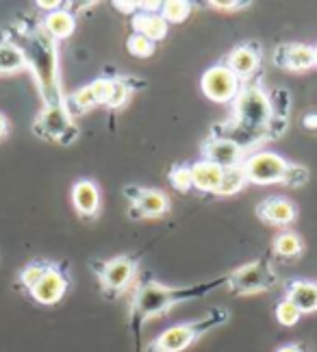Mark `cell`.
<instances>
[{
    "label": "cell",
    "instance_id": "6da1fadb",
    "mask_svg": "<svg viewBox=\"0 0 317 352\" xmlns=\"http://www.w3.org/2000/svg\"><path fill=\"white\" fill-rule=\"evenodd\" d=\"M26 63L33 70L37 78V87L41 98H44V107H61L65 104V96L61 89L59 80V61H57V46L52 39L41 31H33L26 39L24 46Z\"/></svg>",
    "mask_w": 317,
    "mask_h": 352
},
{
    "label": "cell",
    "instance_id": "7a4b0ae2",
    "mask_svg": "<svg viewBox=\"0 0 317 352\" xmlns=\"http://www.w3.org/2000/svg\"><path fill=\"white\" fill-rule=\"evenodd\" d=\"M226 278H217L213 283H202L196 287H168L161 285V283L148 280L135 292V300H133V324L135 329H140L142 324L150 318L163 316L172 305L176 302H187L194 300V298H202L215 287L224 285Z\"/></svg>",
    "mask_w": 317,
    "mask_h": 352
},
{
    "label": "cell",
    "instance_id": "3957f363",
    "mask_svg": "<svg viewBox=\"0 0 317 352\" xmlns=\"http://www.w3.org/2000/svg\"><path fill=\"white\" fill-rule=\"evenodd\" d=\"M226 320H228V314L224 309H213L211 314H206L204 318L196 322L176 324V327L165 329L157 340L148 346L146 352H183L194 342H198L204 333H209L211 329L219 327V324Z\"/></svg>",
    "mask_w": 317,
    "mask_h": 352
},
{
    "label": "cell",
    "instance_id": "277c9868",
    "mask_svg": "<svg viewBox=\"0 0 317 352\" xmlns=\"http://www.w3.org/2000/svg\"><path fill=\"white\" fill-rule=\"evenodd\" d=\"M232 111H235V124L248 133L265 131L267 122L272 120L270 98L259 85L241 87L239 96L232 102Z\"/></svg>",
    "mask_w": 317,
    "mask_h": 352
},
{
    "label": "cell",
    "instance_id": "5b68a950",
    "mask_svg": "<svg viewBox=\"0 0 317 352\" xmlns=\"http://www.w3.org/2000/svg\"><path fill=\"white\" fill-rule=\"evenodd\" d=\"M226 285L237 296L261 294V292H267L276 285V272H274V267L265 259L252 261V263H245V265L237 267L235 272L226 278Z\"/></svg>",
    "mask_w": 317,
    "mask_h": 352
},
{
    "label": "cell",
    "instance_id": "8992f818",
    "mask_svg": "<svg viewBox=\"0 0 317 352\" xmlns=\"http://www.w3.org/2000/svg\"><path fill=\"white\" fill-rule=\"evenodd\" d=\"M287 166L289 161L283 155L272 151H254L250 155H245L241 164L248 183H256V185L283 183Z\"/></svg>",
    "mask_w": 317,
    "mask_h": 352
},
{
    "label": "cell",
    "instance_id": "52a82bcc",
    "mask_svg": "<svg viewBox=\"0 0 317 352\" xmlns=\"http://www.w3.org/2000/svg\"><path fill=\"white\" fill-rule=\"evenodd\" d=\"M241 80L232 74L224 63L211 65L200 78V89L209 100L226 104V102H235V98L241 91Z\"/></svg>",
    "mask_w": 317,
    "mask_h": 352
},
{
    "label": "cell",
    "instance_id": "ba28073f",
    "mask_svg": "<svg viewBox=\"0 0 317 352\" xmlns=\"http://www.w3.org/2000/svg\"><path fill=\"white\" fill-rule=\"evenodd\" d=\"M113 89V78H96L94 83L78 87L70 98H65L67 111H89L96 104H107Z\"/></svg>",
    "mask_w": 317,
    "mask_h": 352
},
{
    "label": "cell",
    "instance_id": "9c48e42d",
    "mask_svg": "<svg viewBox=\"0 0 317 352\" xmlns=\"http://www.w3.org/2000/svg\"><path fill=\"white\" fill-rule=\"evenodd\" d=\"M202 155H204L202 159L226 170V168H235L243 164L245 148L230 138H211L202 146Z\"/></svg>",
    "mask_w": 317,
    "mask_h": 352
},
{
    "label": "cell",
    "instance_id": "30bf717a",
    "mask_svg": "<svg viewBox=\"0 0 317 352\" xmlns=\"http://www.w3.org/2000/svg\"><path fill=\"white\" fill-rule=\"evenodd\" d=\"M67 285H70V280H67V276L61 272V270H57L54 265H50L46 270V274L41 276L37 280V285L31 289V296L33 300L44 305V307H50V305H57L61 298L65 296L67 292Z\"/></svg>",
    "mask_w": 317,
    "mask_h": 352
},
{
    "label": "cell",
    "instance_id": "8fae6325",
    "mask_svg": "<svg viewBox=\"0 0 317 352\" xmlns=\"http://www.w3.org/2000/svg\"><path fill=\"white\" fill-rule=\"evenodd\" d=\"M74 126L72 122V113L67 111V107H44V111L39 113L37 122H35V131L46 140H54L59 142L65 131Z\"/></svg>",
    "mask_w": 317,
    "mask_h": 352
},
{
    "label": "cell",
    "instance_id": "7c38bea8",
    "mask_svg": "<svg viewBox=\"0 0 317 352\" xmlns=\"http://www.w3.org/2000/svg\"><path fill=\"white\" fill-rule=\"evenodd\" d=\"M135 272H137V267L131 256H116V259L107 261L102 265L100 280H102L105 289L118 294L131 285V280L135 278Z\"/></svg>",
    "mask_w": 317,
    "mask_h": 352
},
{
    "label": "cell",
    "instance_id": "4fadbf2b",
    "mask_svg": "<svg viewBox=\"0 0 317 352\" xmlns=\"http://www.w3.org/2000/svg\"><path fill=\"white\" fill-rule=\"evenodd\" d=\"M170 211V198L161 189H142L131 200L133 218H161Z\"/></svg>",
    "mask_w": 317,
    "mask_h": 352
},
{
    "label": "cell",
    "instance_id": "5bb4252c",
    "mask_svg": "<svg viewBox=\"0 0 317 352\" xmlns=\"http://www.w3.org/2000/svg\"><path fill=\"white\" fill-rule=\"evenodd\" d=\"M72 205L80 218H96L100 211V189L94 181L83 179L72 187Z\"/></svg>",
    "mask_w": 317,
    "mask_h": 352
},
{
    "label": "cell",
    "instance_id": "9a60e30c",
    "mask_svg": "<svg viewBox=\"0 0 317 352\" xmlns=\"http://www.w3.org/2000/svg\"><path fill=\"white\" fill-rule=\"evenodd\" d=\"M224 65L235 74L239 80L250 78L261 65V52L256 46L248 44V46H237L235 50L228 52V57L224 59Z\"/></svg>",
    "mask_w": 317,
    "mask_h": 352
},
{
    "label": "cell",
    "instance_id": "2e32d148",
    "mask_svg": "<svg viewBox=\"0 0 317 352\" xmlns=\"http://www.w3.org/2000/svg\"><path fill=\"white\" fill-rule=\"evenodd\" d=\"M256 213H259V218L265 220L267 224L289 226L296 220V205L289 198L272 196V198L261 202V205L256 207Z\"/></svg>",
    "mask_w": 317,
    "mask_h": 352
},
{
    "label": "cell",
    "instance_id": "e0dca14e",
    "mask_svg": "<svg viewBox=\"0 0 317 352\" xmlns=\"http://www.w3.org/2000/svg\"><path fill=\"white\" fill-rule=\"evenodd\" d=\"M189 170H191V181H194V187L198 192H204V194L219 192L222 179H224V168H219L206 159H200L194 166H189Z\"/></svg>",
    "mask_w": 317,
    "mask_h": 352
},
{
    "label": "cell",
    "instance_id": "ac0fdd59",
    "mask_svg": "<svg viewBox=\"0 0 317 352\" xmlns=\"http://www.w3.org/2000/svg\"><path fill=\"white\" fill-rule=\"evenodd\" d=\"M276 63L294 72H305L315 67V52L313 46L307 44H289L276 50Z\"/></svg>",
    "mask_w": 317,
    "mask_h": 352
},
{
    "label": "cell",
    "instance_id": "d6986e66",
    "mask_svg": "<svg viewBox=\"0 0 317 352\" xmlns=\"http://www.w3.org/2000/svg\"><path fill=\"white\" fill-rule=\"evenodd\" d=\"M298 309H300V314L305 316V314H315L317 311V283L313 280H305V278H300V280H292L287 285V296Z\"/></svg>",
    "mask_w": 317,
    "mask_h": 352
},
{
    "label": "cell",
    "instance_id": "ffe728a7",
    "mask_svg": "<svg viewBox=\"0 0 317 352\" xmlns=\"http://www.w3.org/2000/svg\"><path fill=\"white\" fill-rule=\"evenodd\" d=\"M74 29H76V20H74L72 13L65 11V9L48 13V16L44 18V22H41V31H44L52 42L72 37Z\"/></svg>",
    "mask_w": 317,
    "mask_h": 352
},
{
    "label": "cell",
    "instance_id": "44dd1931",
    "mask_svg": "<svg viewBox=\"0 0 317 352\" xmlns=\"http://www.w3.org/2000/svg\"><path fill=\"white\" fill-rule=\"evenodd\" d=\"M133 29L135 33H140L144 37H148L150 42H159L165 35H168V22L163 20L161 13H155V11H142L137 13L133 18Z\"/></svg>",
    "mask_w": 317,
    "mask_h": 352
},
{
    "label": "cell",
    "instance_id": "7402d4cb",
    "mask_svg": "<svg viewBox=\"0 0 317 352\" xmlns=\"http://www.w3.org/2000/svg\"><path fill=\"white\" fill-rule=\"evenodd\" d=\"M26 65L29 63H26L24 48L9 42H0V74H13Z\"/></svg>",
    "mask_w": 317,
    "mask_h": 352
},
{
    "label": "cell",
    "instance_id": "603a6c76",
    "mask_svg": "<svg viewBox=\"0 0 317 352\" xmlns=\"http://www.w3.org/2000/svg\"><path fill=\"white\" fill-rule=\"evenodd\" d=\"M305 248V243H302V237L298 233H283L276 237L274 241V252L278 256H285V259H292V256H298Z\"/></svg>",
    "mask_w": 317,
    "mask_h": 352
},
{
    "label": "cell",
    "instance_id": "cb8c5ba5",
    "mask_svg": "<svg viewBox=\"0 0 317 352\" xmlns=\"http://www.w3.org/2000/svg\"><path fill=\"white\" fill-rule=\"evenodd\" d=\"M159 13L168 24H178L191 16V5L187 0H168V3H161Z\"/></svg>",
    "mask_w": 317,
    "mask_h": 352
},
{
    "label": "cell",
    "instance_id": "d4e9b609",
    "mask_svg": "<svg viewBox=\"0 0 317 352\" xmlns=\"http://www.w3.org/2000/svg\"><path fill=\"white\" fill-rule=\"evenodd\" d=\"M248 183L245 179V172L241 166H235V168H226L224 170V179H222V187H219V196H232L243 189V185Z\"/></svg>",
    "mask_w": 317,
    "mask_h": 352
},
{
    "label": "cell",
    "instance_id": "484cf974",
    "mask_svg": "<svg viewBox=\"0 0 317 352\" xmlns=\"http://www.w3.org/2000/svg\"><path fill=\"white\" fill-rule=\"evenodd\" d=\"M267 98H270V107H272V116L274 118H285L289 116V107H292V98H289V91L287 89H272L267 94Z\"/></svg>",
    "mask_w": 317,
    "mask_h": 352
},
{
    "label": "cell",
    "instance_id": "4316f807",
    "mask_svg": "<svg viewBox=\"0 0 317 352\" xmlns=\"http://www.w3.org/2000/svg\"><path fill=\"white\" fill-rule=\"evenodd\" d=\"M300 318H302L300 309L289 300V298H283V300L276 305V320H278V324H283V327H296Z\"/></svg>",
    "mask_w": 317,
    "mask_h": 352
},
{
    "label": "cell",
    "instance_id": "83f0119b",
    "mask_svg": "<svg viewBox=\"0 0 317 352\" xmlns=\"http://www.w3.org/2000/svg\"><path fill=\"white\" fill-rule=\"evenodd\" d=\"M129 96H131V80L113 78V89H111V96L107 100V107L109 109H120L122 104H127Z\"/></svg>",
    "mask_w": 317,
    "mask_h": 352
},
{
    "label": "cell",
    "instance_id": "f1b7e54d",
    "mask_svg": "<svg viewBox=\"0 0 317 352\" xmlns=\"http://www.w3.org/2000/svg\"><path fill=\"white\" fill-rule=\"evenodd\" d=\"M155 48H157L155 42H150L148 37H144L140 33H133L129 37V52H131V55H135V57H140V59L150 57L155 52Z\"/></svg>",
    "mask_w": 317,
    "mask_h": 352
},
{
    "label": "cell",
    "instance_id": "f546056e",
    "mask_svg": "<svg viewBox=\"0 0 317 352\" xmlns=\"http://www.w3.org/2000/svg\"><path fill=\"white\" fill-rule=\"evenodd\" d=\"M48 267H50L48 263H31V265H26L22 272H20V283L31 292L37 285V280L46 274Z\"/></svg>",
    "mask_w": 317,
    "mask_h": 352
},
{
    "label": "cell",
    "instance_id": "4dcf8cb0",
    "mask_svg": "<svg viewBox=\"0 0 317 352\" xmlns=\"http://www.w3.org/2000/svg\"><path fill=\"white\" fill-rule=\"evenodd\" d=\"M170 181L172 185L178 189V192H189L194 187V181H191V170L189 166H178L170 172Z\"/></svg>",
    "mask_w": 317,
    "mask_h": 352
},
{
    "label": "cell",
    "instance_id": "1f68e13d",
    "mask_svg": "<svg viewBox=\"0 0 317 352\" xmlns=\"http://www.w3.org/2000/svg\"><path fill=\"white\" fill-rule=\"evenodd\" d=\"M309 181V170L305 166H298V164H289L287 166V172H285V179L283 183L289 185V187H300Z\"/></svg>",
    "mask_w": 317,
    "mask_h": 352
},
{
    "label": "cell",
    "instance_id": "d6a6232c",
    "mask_svg": "<svg viewBox=\"0 0 317 352\" xmlns=\"http://www.w3.org/2000/svg\"><path fill=\"white\" fill-rule=\"evenodd\" d=\"M213 9H222V11H235V9H243L248 7V3H241V0H213V3H209Z\"/></svg>",
    "mask_w": 317,
    "mask_h": 352
},
{
    "label": "cell",
    "instance_id": "836d02e7",
    "mask_svg": "<svg viewBox=\"0 0 317 352\" xmlns=\"http://www.w3.org/2000/svg\"><path fill=\"white\" fill-rule=\"evenodd\" d=\"M37 7L39 9H48V13H52V11H59L61 3H57V0H39Z\"/></svg>",
    "mask_w": 317,
    "mask_h": 352
},
{
    "label": "cell",
    "instance_id": "e575fe53",
    "mask_svg": "<svg viewBox=\"0 0 317 352\" xmlns=\"http://www.w3.org/2000/svg\"><path fill=\"white\" fill-rule=\"evenodd\" d=\"M302 124H305V129H309V131H315V129H317V113L305 116V120H302Z\"/></svg>",
    "mask_w": 317,
    "mask_h": 352
},
{
    "label": "cell",
    "instance_id": "d590c367",
    "mask_svg": "<svg viewBox=\"0 0 317 352\" xmlns=\"http://www.w3.org/2000/svg\"><path fill=\"white\" fill-rule=\"evenodd\" d=\"M118 9H124V13H133L135 9H140V3H113Z\"/></svg>",
    "mask_w": 317,
    "mask_h": 352
},
{
    "label": "cell",
    "instance_id": "8d00e7d4",
    "mask_svg": "<svg viewBox=\"0 0 317 352\" xmlns=\"http://www.w3.org/2000/svg\"><path fill=\"white\" fill-rule=\"evenodd\" d=\"M7 133H9V122L3 113H0V140H5Z\"/></svg>",
    "mask_w": 317,
    "mask_h": 352
},
{
    "label": "cell",
    "instance_id": "74e56055",
    "mask_svg": "<svg viewBox=\"0 0 317 352\" xmlns=\"http://www.w3.org/2000/svg\"><path fill=\"white\" fill-rule=\"evenodd\" d=\"M276 352H307L302 346H298V344H287V346H281Z\"/></svg>",
    "mask_w": 317,
    "mask_h": 352
},
{
    "label": "cell",
    "instance_id": "f35d334b",
    "mask_svg": "<svg viewBox=\"0 0 317 352\" xmlns=\"http://www.w3.org/2000/svg\"><path fill=\"white\" fill-rule=\"evenodd\" d=\"M313 52H315V67H317V46L313 48Z\"/></svg>",
    "mask_w": 317,
    "mask_h": 352
}]
</instances>
